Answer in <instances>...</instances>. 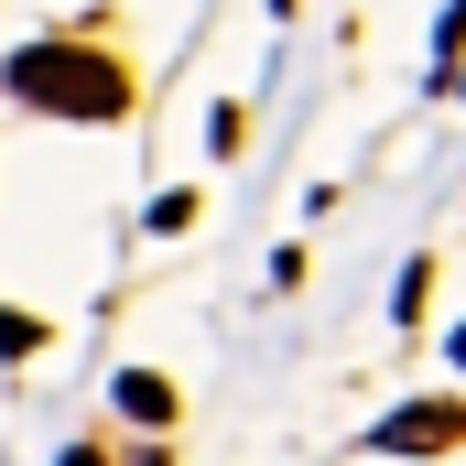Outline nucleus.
<instances>
[{"label":"nucleus","mask_w":466,"mask_h":466,"mask_svg":"<svg viewBox=\"0 0 466 466\" xmlns=\"http://www.w3.org/2000/svg\"><path fill=\"white\" fill-rule=\"evenodd\" d=\"M456 434H466V412H456V401H412V412H390L369 445H456Z\"/></svg>","instance_id":"2"},{"label":"nucleus","mask_w":466,"mask_h":466,"mask_svg":"<svg viewBox=\"0 0 466 466\" xmlns=\"http://www.w3.org/2000/svg\"><path fill=\"white\" fill-rule=\"evenodd\" d=\"M66 466H98V456H87V445H76V456H66Z\"/></svg>","instance_id":"5"},{"label":"nucleus","mask_w":466,"mask_h":466,"mask_svg":"<svg viewBox=\"0 0 466 466\" xmlns=\"http://www.w3.org/2000/svg\"><path fill=\"white\" fill-rule=\"evenodd\" d=\"M44 348V326H33V315H0V358H33Z\"/></svg>","instance_id":"4"},{"label":"nucleus","mask_w":466,"mask_h":466,"mask_svg":"<svg viewBox=\"0 0 466 466\" xmlns=\"http://www.w3.org/2000/svg\"><path fill=\"white\" fill-rule=\"evenodd\" d=\"M456 369H466V326H456Z\"/></svg>","instance_id":"6"},{"label":"nucleus","mask_w":466,"mask_h":466,"mask_svg":"<svg viewBox=\"0 0 466 466\" xmlns=\"http://www.w3.org/2000/svg\"><path fill=\"white\" fill-rule=\"evenodd\" d=\"M11 98L22 109H55V119H119L130 109V76L87 44H22L11 55Z\"/></svg>","instance_id":"1"},{"label":"nucleus","mask_w":466,"mask_h":466,"mask_svg":"<svg viewBox=\"0 0 466 466\" xmlns=\"http://www.w3.org/2000/svg\"><path fill=\"white\" fill-rule=\"evenodd\" d=\"M119 412H130V423H174V390H163L152 369H130V380H119Z\"/></svg>","instance_id":"3"}]
</instances>
